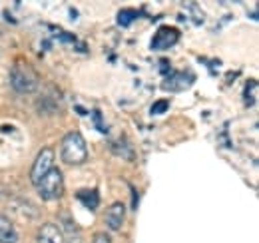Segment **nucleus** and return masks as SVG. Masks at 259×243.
Wrapping results in <instances>:
<instances>
[{"label":"nucleus","instance_id":"obj_12","mask_svg":"<svg viewBox=\"0 0 259 243\" xmlns=\"http://www.w3.org/2000/svg\"><path fill=\"white\" fill-rule=\"evenodd\" d=\"M92 243H112V239H110V235L106 231H98L96 235H94V239H92Z\"/></svg>","mask_w":259,"mask_h":243},{"label":"nucleus","instance_id":"obj_6","mask_svg":"<svg viewBox=\"0 0 259 243\" xmlns=\"http://www.w3.org/2000/svg\"><path fill=\"white\" fill-rule=\"evenodd\" d=\"M124 219H126V206L122 201H116V204H112L108 208V212H106V225H108L110 231L122 229Z\"/></svg>","mask_w":259,"mask_h":243},{"label":"nucleus","instance_id":"obj_3","mask_svg":"<svg viewBox=\"0 0 259 243\" xmlns=\"http://www.w3.org/2000/svg\"><path fill=\"white\" fill-rule=\"evenodd\" d=\"M36 191L44 201L60 199L64 193V176L58 168H52L40 182L36 183Z\"/></svg>","mask_w":259,"mask_h":243},{"label":"nucleus","instance_id":"obj_1","mask_svg":"<svg viewBox=\"0 0 259 243\" xmlns=\"http://www.w3.org/2000/svg\"><path fill=\"white\" fill-rule=\"evenodd\" d=\"M60 157L68 166H80L88 159V146L80 132H68L60 142Z\"/></svg>","mask_w":259,"mask_h":243},{"label":"nucleus","instance_id":"obj_13","mask_svg":"<svg viewBox=\"0 0 259 243\" xmlns=\"http://www.w3.org/2000/svg\"><path fill=\"white\" fill-rule=\"evenodd\" d=\"M167 110V102L165 100H160L156 102V106H152V114H160V112H165Z\"/></svg>","mask_w":259,"mask_h":243},{"label":"nucleus","instance_id":"obj_5","mask_svg":"<svg viewBox=\"0 0 259 243\" xmlns=\"http://www.w3.org/2000/svg\"><path fill=\"white\" fill-rule=\"evenodd\" d=\"M178 40H180V32L176 30V28L162 26L160 30L156 32L154 40H152V48H154V50H165V48L174 46Z\"/></svg>","mask_w":259,"mask_h":243},{"label":"nucleus","instance_id":"obj_11","mask_svg":"<svg viewBox=\"0 0 259 243\" xmlns=\"http://www.w3.org/2000/svg\"><path fill=\"white\" fill-rule=\"evenodd\" d=\"M136 16H138L136 10H122V12L118 14V22H120L122 26H130V22H132Z\"/></svg>","mask_w":259,"mask_h":243},{"label":"nucleus","instance_id":"obj_7","mask_svg":"<svg viewBox=\"0 0 259 243\" xmlns=\"http://www.w3.org/2000/svg\"><path fill=\"white\" fill-rule=\"evenodd\" d=\"M192 84H194V76L190 72H176V74H171L163 82V90L182 92V90H188V86H192Z\"/></svg>","mask_w":259,"mask_h":243},{"label":"nucleus","instance_id":"obj_2","mask_svg":"<svg viewBox=\"0 0 259 243\" xmlns=\"http://www.w3.org/2000/svg\"><path fill=\"white\" fill-rule=\"evenodd\" d=\"M10 86L16 94H34L40 88V80L30 66L26 64H14L10 68Z\"/></svg>","mask_w":259,"mask_h":243},{"label":"nucleus","instance_id":"obj_9","mask_svg":"<svg viewBox=\"0 0 259 243\" xmlns=\"http://www.w3.org/2000/svg\"><path fill=\"white\" fill-rule=\"evenodd\" d=\"M18 241V229L14 221L6 215H0V243H16Z\"/></svg>","mask_w":259,"mask_h":243},{"label":"nucleus","instance_id":"obj_10","mask_svg":"<svg viewBox=\"0 0 259 243\" xmlns=\"http://www.w3.org/2000/svg\"><path fill=\"white\" fill-rule=\"evenodd\" d=\"M78 197L82 199V204H84V206H88V208H92V210H96L98 208L96 189H92V191H80V193H78Z\"/></svg>","mask_w":259,"mask_h":243},{"label":"nucleus","instance_id":"obj_8","mask_svg":"<svg viewBox=\"0 0 259 243\" xmlns=\"http://www.w3.org/2000/svg\"><path fill=\"white\" fill-rule=\"evenodd\" d=\"M38 243H64V231L56 223H44L38 229Z\"/></svg>","mask_w":259,"mask_h":243},{"label":"nucleus","instance_id":"obj_4","mask_svg":"<svg viewBox=\"0 0 259 243\" xmlns=\"http://www.w3.org/2000/svg\"><path fill=\"white\" fill-rule=\"evenodd\" d=\"M52 168H54V150L52 148H42L36 155V159H34L32 168H30V182L36 185Z\"/></svg>","mask_w":259,"mask_h":243}]
</instances>
